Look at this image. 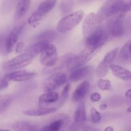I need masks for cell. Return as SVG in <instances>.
Returning <instances> with one entry per match:
<instances>
[{
  "label": "cell",
  "mask_w": 131,
  "mask_h": 131,
  "mask_svg": "<svg viewBox=\"0 0 131 131\" xmlns=\"http://www.w3.org/2000/svg\"><path fill=\"white\" fill-rule=\"evenodd\" d=\"M0 53L3 55L8 53L6 49V37L1 34H0Z\"/></svg>",
  "instance_id": "obj_31"
},
{
  "label": "cell",
  "mask_w": 131,
  "mask_h": 131,
  "mask_svg": "<svg viewBox=\"0 0 131 131\" xmlns=\"http://www.w3.org/2000/svg\"><path fill=\"white\" fill-rule=\"evenodd\" d=\"M31 0H19L15 8L14 18L19 19L27 13L30 6Z\"/></svg>",
  "instance_id": "obj_21"
},
{
  "label": "cell",
  "mask_w": 131,
  "mask_h": 131,
  "mask_svg": "<svg viewBox=\"0 0 131 131\" xmlns=\"http://www.w3.org/2000/svg\"><path fill=\"white\" fill-rule=\"evenodd\" d=\"M61 9L63 14L70 12V10H72V0H63L61 5Z\"/></svg>",
  "instance_id": "obj_30"
},
{
  "label": "cell",
  "mask_w": 131,
  "mask_h": 131,
  "mask_svg": "<svg viewBox=\"0 0 131 131\" xmlns=\"http://www.w3.org/2000/svg\"><path fill=\"white\" fill-rule=\"evenodd\" d=\"M24 47V42H22V41H20V42H18L16 46H15V52L17 54L20 53V52L23 51Z\"/></svg>",
  "instance_id": "obj_35"
},
{
  "label": "cell",
  "mask_w": 131,
  "mask_h": 131,
  "mask_svg": "<svg viewBox=\"0 0 131 131\" xmlns=\"http://www.w3.org/2000/svg\"><path fill=\"white\" fill-rule=\"evenodd\" d=\"M90 90V83L87 81H84L81 83L75 88L73 92L72 99L74 102H81L88 93Z\"/></svg>",
  "instance_id": "obj_14"
},
{
  "label": "cell",
  "mask_w": 131,
  "mask_h": 131,
  "mask_svg": "<svg viewBox=\"0 0 131 131\" xmlns=\"http://www.w3.org/2000/svg\"><path fill=\"white\" fill-rule=\"evenodd\" d=\"M102 116L100 113L96 110L95 108L93 107L90 110V120L93 124H97L101 122Z\"/></svg>",
  "instance_id": "obj_28"
},
{
  "label": "cell",
  "mask_w": 131,
  "mask_h": 131,
  "mask_svg": "<svg viewBox=\"0 0 131 131\" xmlns=\"http://www.w3.org/2000/svg\"><path fill=\"white\" fill-rule=\"evenodd\" d=\"M93 67L92 66H85L75 69L70 74L69 80L72 82H78L86 78L92 72Z\"/></svg>",
  "instance_id": "obj_16"
},
{
  "label": "cell",
  "mask_w": 131,
  "mask_h": 131,
  "mask_svg": "<svg viewBox=\"0 0 131 131\" xmlns=\"http://www.w3.org/2000/svg\"><path fill=\"white\" fill-rule=\"evenodd\" d=\"M9 86V81H8L6 78H3L0 79V92L3 90L6 89Z\"/></svg>",
  "instance_id": "obj_33"
},
{
  "label": "cell",
  "mask_w": 131,
  "mask_h": 131,
  "mask_svg": "<svg viewBox=\"0 0 131 131\" xmlns=\"http://www.w3.org/2000/svg\"><path fill=\"white\" fill-rule=\"evenodd\" d=\"M110 70L118 79L123 81L131 80V71L120 65L112 63L110 65Z\"/></svg>",
  "instance_id": "obj_17"
},
{
  "label": "cell",
  "mask_w": 131,
  "mask_h": 131,
  "mask_svg": "<svg viewBox=\"0 0 131 131\" xmlns=\"http://www.w3.org/2000/svg\"><path fill=\"white\" fill-rule=\"evenodd\" d=\"M127 112L131 113V106H130V107H129L127 109Z\"/></svg>",
  "instance_id": "obj_42"
},
{
  "label": "cell",
  "mask_w": 131,
  "mask_h": 131,
  "mask_svg": "<svg viewBox=\"0 0 131 131\" xmlns=\"http://www.w3.org/2000/svg\"><path fill=\"white\" fill-rule=\"evenodd\" d=\"M59 95L57 92L51 91L46 92L43 94L40 95L38 98V105L39 106H43L47 104L54 103L58 101Z\"/></svg>",
  "instance_id": "obj_20"
},
{
  "label": "cell",
  "mask_w": 131,
  "mask_h": 131,
  "mask_svg": "<svg viewBox=\"0 0 131 131\" xmlns=\"http://www.w3.org/2000/svg\"><path fill=\"white\" fill-rule=\"evenodd\" d=\"M98 52L92 49L85 47L76 55H72L68 60L67 68L69 70H73L85 65Z\"/></svg>",
  "instance_id": "obj_4"
},
{
  "label": "cell",
  "mask_w": 131,
  "mask_h": 131,
  "mask_svg": "<svg viewBox=\"0 0 131 131\" xmlns=\"http://www.w3.org/2000/svg\"><path fill=\"white\" fill-rule=\"evenodd\" d=\"M70 90V84H69V83H68V84H67L65 86L64 88L63 89L62 92H61V98H60V101H59V104H58L59 107H61V106L65 104V102H66L67 99L68 97H69Z\"/></svg>",
  "instance_id": "obj_27"
},
{
  "label": "cell",
  "mask_w": 131,
  "mask_h": 131,
  "mask_svg": "<svg viewBox=\"0 0 131 131\" xmlns=\"http://www.w3.org/2000/svg\"><path fill=\"white\" fill-rule=\"evenodd\" d=\"M101 95L99 92H94L90 96V101L92 102H98L101 101Z\"/></svg>",
  "instance_id": "obj_34"
},
{
  "label": "cell",
  "mask_w": 131,
  "mask_h": 131,
  "mask_svg": "<svg viewBox=\"0 0 131 131\" xmlns=\"http://www.w3.org/2000/svg\"><path fill=\"white\" fill-rule=\"evenodd\" d=\"M125 4L126 3L124 0H107L105 1L96 14L99 23H101L111 17L124 12Z\"/></svg>",
  "instance_id": "obj_1"
},
{
  "label": "cell",
  "mask_w": 131,
  "mask_h": 131,
  "mask_svg": "<svg viewBox=\"0 0 131 131\" xmlns=\"http://www.w3.org/2000/svg\"><path fill=\"white\" fill-rule=\"evenodd\" d=\"M12 101V97L10 95H8V96L0 104V113L4 112L9 107Z\"/></svg>",
  "instance_id": "obj_32"
},
{
  "label": "cell",
  "mask_w": 131,
  "mask_h": 131,
  "mask_svg": "<svg viewBox=\"0 0 131 131\" xmlns=\"http://www.w3.org/2000/svg\"><path fill=\"white\" fill-rule=\"evenodd\" d=\"M14 131H38L37 127L31 123L26 121H17L12 125Z\"/></svg>",
  "instance_id": "obj_22"
},
{
  "label": "cell",
  "mask_w": 131,
  "mask_h": 131,
  "mask_svg": "<svg viewBox=\"0 0 131 131\" xmlns=\"http://www.w3.org/2000/svg\"><path fill=\"white\" fill-rule=\"evenodd\" d=\"M0 131H11V130H7V129H0Z\"/></svg>",
  "instance_id": "obj_43"
},
{
  "label": "cell",
  "mask_w": 131,
  "mask_h": 131,
  "mask_svg": "<svg viewBox=\"0 0 131 131\" xmlns=\"http://www.w3.org/2000/svg\"><path fill=\"white\" fill-rule=\"evenodd\" d=\"M84 17L83 10H79L71 13L60 19L58 23L56 29L60 33H66L74 29L81 22Z\"/></svg>",
  "instance_id": "obj_2"
},
{
  "label": "cell",
  "mask_w": 131,
  "mask_h": 131,
  "mask_svg": "<svg viewBox=\"0 0 131 131\" xmlns=\"http://www.w3.org/2000/svg\"><path fill=\"white\" fill-rule=\"evenodd\" d=\"M104 131H114L113 127L111 126H108L107 127L105 128Z\"/></svg>",
  "instance_id": "obj_40"
},
{
  "label": "cell",
  "mask_w": 131,
  "mask_h": 131,
  "mask_svg": "<svg viewBox=\"0 0 131 131\" xmlns=\"http://www.w3.org/2000/svg\"><path fill=\"white\" fill-rule=\"evenodd\" d=\"M56 111H57V108L56 107H40V108L38 109L26 110L23 111V113L29 116H42L54 113Z\"/></svg>",
  "instance_id": "obj_18"
},
{
  "label": "cell",
  "mask_w": 131,
  "mask_h": 131,
  "mask_svg": "<svg viewBox=\"0 0 131 131\" xmlns=\"http://www.w3.org/2000/svg\"><path fill=\"white\" fill-rule=\"evenodd\" d=\"M109 35L106 29L99 27L92 34L85 38V47L99 52L107 42Z\"/></svg>",
  "instance_id": "obj_3"
},
{
  "label": "cell",
  "mask_w": 131,
  "mask_h": 131,
  "mask_svg": "<svg viewBox=\"0 0 131 131\" xmlns=\"http://www.w3.org/2000/svg\"><path fill=\"white\" fill-rule=\"evenodd\" d=\"M46 44H47V43H46L42 42H37L35 43H33V44L31 45V46H28L27 48H26L24 52L29 54L35 57L38 54L40 53L42 49L43 48V47Z\"/></svg>",
  "instance_id": "obj_23"
},
{
  "label": "cell",
  "mask_w": 131,
  "mask_h": 131,
  "mask_svg": "<svg viewBox=\"0 0 131 131\" xmlns=\"http://www.w3.org/2000/svg\"><path fill=\"white\" fill-rule=\"evenodd\" d=\"M67 81V75L63 72H56L43 81L42 90L46 92L54 91L59 87L63 85Z\"/></svg>",
  "instance_id": "obj_6"
},
{
  "label": "cell",
  "mask_w": 131,
  "mask_h": 131,
  "mask_svg": "<svg viewBox=\"0 0 131 131\" xmlns=\"http://www.w3.org/2000/svg\"><path fill=\"white\" fill-rule=\"evenodd\" d=\"M129 54H130V58H131V40H129Z\"/></svg>",
  "instance_id": "obj_41"
},
{
  "label": "cell",
  "mask_w": 131,
  "mask_h": 131,
  "mask_svg": "<svg viewBox=\"0 0 131 131\" xmlns=\"http://www.w3.org/2000/svg\"><path fill=\"white\" fill-rule=\"evenodd\" d=\"M56 2L57 0H44L42 1L37 10L29 17L28 20V24L33 28L37 27L40 20L54 8Z\"/></svg>",
  "instance_id": "obj_5"
},
{
  "label": "cell",
  "mask_w": 131,
  "mask_h": 131,
  "mask_svg": "<svg viewBox=\"0 0 131 131\" xmlns=\"http://www.w3.org/2000/svg\"><path fill=\"white\" fill-rule=\"evenodd\" d=\"M72 54H66L61 56L60 58H58V60L56 63L55 65L50 67H46L42 70V73L43 74H50L52 73L56 72L58 70H61L65 67L67 66L68 60L72 56Z\"/></svg>",
  "instance_id": "obj_15"
},
{
  "label": "cell",
  "mask_w": 131,
  "mask_h": 131,
  "mask_svg": "<svg viewBox=\"0 0 131 131\" xmlns=\"http://www.w3.org/2000/svg\"><path fill=\"white\" fill-rule=\"evenodd\" d=\"M56 38V33L54 31H46L40 34L37 37V42H42L46 43H51Z\"/></svg>",
  "instance_id": "obj_24"
},
{
  "label": "cell",
  "mask_w": 131,
  "mask_h": 131,
  "mask_svg": "<svg viewBox=\"0 0 131 131\" xmlns=\"http://www.w3.org/2000/svg\"><path fill=\"white\" fill-rule=\"evenodd\" d=\"M119 48L116 47L109 51L104 56L103 60L99 63L96 69V74L99 78H103L107 74L110 65L116 58Z\"/></svg>",
  "instance_id": "obj_9"
},
{
  "label": "cell",
  "mask_w": 131,
  "mask_h": 131,
  "mask_svg": "<svg viewBox=\"0 0 131 131\" xmlns=\"http://www.w3.org/2000/svg\"><path fill=\"white\" fill-rule=\"evenodd\" d=\"M26 28V23L23 22L15 26L10 31L8 37H6V49L8 53L11 52L14 49L15 45L17 42L19 36Z\"/></svg>",
  "instance_id": "obj_12"
},
{
  "label": "cell",
  "mask_w": 131,
  "mask_h": 131,
  "mask_svg": "<svg viewBox=\"0 0 131 131\" xmlns=\"http://www.w3.org/2000/svg\"><path fill=\"white\" fill-rule=\"evenodd\" d=\"M37 75V73L34 72H29L26 70H18L11 72L5 74L4 78L9 81L24 82L34 79Z\"/></svg>",
  "instance_id": "obj_13"
},
{
  "label": "cell",
  "mask_w": 131,
  "mask_h": 131,
  "mask_svg": "<svg viewBox=\"0 0 131 131\" xmlns=\"http://www.w3.org/2000/svg\"><path fill=\"white\" fill-rule=\"evenodd\" d=\"M58 60L57 49L51 43H47L40 52V62L46 67H50L56 64Z\"/></svg>",
  "instance_id": "obj_8"
},
{
  "label": "cell",
  "mask_w": 131,
  "mask_h": 131,
  "mask_svg": "<svg viewBox=\"0 0 131 131\" xmlns=\"http://www.w3.org/2000/svg\"><path fill=\"white\" fill-rule=\"evenodd\" d=\"M9 94H4V95H0V104L8 96Z\"/></svg>",
  "instance_id": "obj_39"
},
{
  "label": "cell",
  "mask_w": 131,
  "mask_h": 131,
  "mask_svg": "<svg viewBox=\"0 0 131 131\" xmlns=\"http://www.w3.org/2000/svg\"><path fill=\"white\" fill-rule=\"evenodd\" d=\"M101 23L99 21L97 14L95 13H90L84 18L83 23V33L84 38L92 34L99 28Z\"/></svg>",
  "instance_id": "obj_11"
},
{
  "label": "cell",
  "mask_w": 131,
  "mask_h": 131,
  "mask_svg": "<svg viewBox=\"0 0 131 131\" xmlns=\"http://www.w3.org/2000/svg\"><path fill=\"white\" fill-rule=\"evenodd\" d=\"M34 58L32 55L24 52L4 63L3 65V69L6 71L21 69L29 65Z\"/></svg>",
  "instance_id": "obj_7"
},
{
  "label": "cell",
  "mask_w": 131,
  "mask_h": 131,
  "mask_svg": "<svg viewBox=\"0 0 131 131\" xmlns=\"http://www.w3.org/2000/svg\"><path fill=\"white\" fill-rule=\"evenodd\" d=\"M74 123L79 125H83L87 120L86 113L85 104L83 101L79 102L75 112H74Z\"/></svg>",
  "instance_id": "obj_19"
},
{
  "label": "cell",
  "mask_w": 131,
  "mask_h": 131,
  "mask_svg": "<svg viewBox=\"0 0 131 131\" xmlns=\"http://www.w3.org/2000/svg\"><path fill=\"white\" fill-rule=\"evenodd\" d=\"M99 88L102 91L110 90L111 88V81L108 79H104L102 78H100L97 83Z\"/></svg>",
  "instance_id": "obj_29"
},
{
  "label": "cell",
  "mask_w": 131,
  "mask_h": 131,
  "mask_svg": "<svg viewBox=\"0 0 131 131\" xmlns=\"http://www.w3.org/2000/svg\"><path fill=\"white\" fill-rule=\"evenodd\" d=\"M129 41L125 43L120 49L118 55V60L122 63H126L129 61L130 54L129 51Z\"/></svg>",
  "instance_id": "obj_26"
},
{
  "label": "cell",
  "mask_w": 131,
  "mask_h": 131,
  "mask_svg": "<svg viewBox=\"0 0 131 131\" xmlns=\"http://www.w3.org/2000/svg\"><path fill=\"white\" fill-rule=\"evenodd\" d=\"M64 124V120L61 118L57 119L49 125L41 128L38 131H60Z\"/></svg>",
  "instance_id": "obj_25"
},
{
  "label": "cell",
  "mask_w": 131,
  "mask_h": 131,
  "mask_svg": "<svg viewBox=\"0 0 131 131\" xmlns=\"http://www.w3.org/2000/svg\"><path fill=\"white\" fill-rule=\"evenodd\" d=\"M107 108V105L106 104H102L99 106V109L101 111H105Z\"/></svg>",
  "instance_id": "obj_38"
},
{
  "label": "cell",
  "mask_w": 131,
  "mask_h": 131,
  "mask_svg": "<svg viewBox=\"0 0 131 131\" xmlns=\"http://www.w3.org/2000/svg\"><path fill=\"white\" fill-rule=\"evenodd\" d=\"M125 95L126 97H127V98L129 99H131V88H130V89H128L125 92Z\"/></svg>",
  "instance_id": "obj_37"
},
{
  "label": "cell",
  "mask_w": 131,
  "mask_h": 131,
  "mask_svg": "<svg viewBox=\"0 0 131 131\" xmlns=\"http://www.w3.org/2000/svg\"><path fill=\"white\" fill-rule=\"evenodd\" d=\"M130 11H131V1L125 4L124 8V12L125 13L127 12H130Z\"/></svg>",
  "instance_id": "obj_36"
},
{
  "label": "cell",
  "mask_w": 131,
  "mask_h": 131,
  "mask_svg": "<svg viewBox=\"0 0 131 131\" xmlns=\"http://www.w3.org/2000/svg\"><path fill=\"white\" fill-rule=\"evenodd\" d=\"M125 12H122L113 20H111L107 26V33L115 38H120L125 34V28L124 26V17Z\"/></svg>",
  "instance_id": "obj_10"
}]
</instances>
